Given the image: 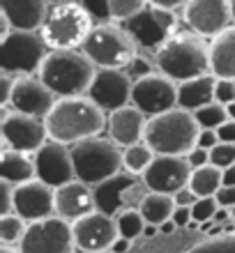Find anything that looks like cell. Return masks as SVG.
<instances>
[{"instance_id": "7402d4cb", "label": "cell", "mask_w": 235, "mask_h": 253, "mask_svg": "<svg viewBox=\"0 0 235 253\" xmlns=\"http://www.w3.org/2000/svg\"><path fill=\"white\" fill-rule=\"evenodd\" d=\"M48 2L44 0H5L0 9L14 30L19 33H42L48 16Z\"/></svg>"}, {"instance_id": "ab89813d", "label": "cell", "mask_w": 235, "mask_h": 253, "mask_svg": "<svg viewBox=\"0 0 235 253\" xmlns=\"http://www.w3.org/2000/svg\"><path fill=\"white\" fill-rule=\"evenodd\" d=\"M125 72H127L129 79L136 83V81H141V79H145V76H150V74H155V69H152V65H150L143 55H139V58H136V60L125 69Z\"/></svg>"}, {"instance_id": "7dc6e473", "label": "cell", "mask_w": 235, "mask_h": 253, "mask_svg": "<svg viewBox=\"0 0 235 253\" xmlns=\"http://www.w3.org/2000/svg\"><path fill=\"white\" fill-rule=\"evenodd\" d=\"M217 136H219V143L235 145V120H229L226 125L219 126V129H217Z\"/></svg>"}, {"instance_id": "44dd1931", "label": "cell", "mask_w": 235, "mask_h": 253, "mask_svg": "<svg viewBox=\"0 0 235 253\" xmlns=\"http://www.w3.org/2000/svg\"><path fill=\"white\" fill-rule=\"evenodd\" d=\"M148 118L139 111L136 106L120 108L115 113L108 115L106 120V133L115 145L122 150L134 147L139 143H145V131H148Z\"/></svg>"}, {"instance_id": "9a60e30c", "label": "cell", "mask_w": 235, "mask_h": 253, "mask_svg": "<svg viewBox=\"0 0 235 253\" xmlns=\"http://www.w3.org/2000/svg\"><path fill=\"white\" fill-rule=\"evenodd\" d=\"M72 228H74L76 249L81 253L111 251V247L120 240V230H118L115 216H108V214L99 212V210L90 214V216H86V219L72 223Z\"/></svg>"}, {"instance_id": "f5cc1de1", "label": "cell", "mask_w": 235, "mask_h": 253, "mask_svg": "<svg viewBox=\"0 0 235 253\" xmlns=\"http://www.w3.org/2000/svg\"><path fill=\"white\" fill-rule=\"evenodd\" d=\"M157 233H159V228L152 226V223H148V226H145V233H143V235H145V237H155Z\"/></svg>"}, {"instance_id": "b9f144b4", "label": "cell", "mask_w": 235, "mask_h": 253, "mask_svg": "<svg viewBox=\"0 0 235 253\" xmlns=\"http://www.w3.org/2000/svg\"><path fill=\"white\" fill-rule=\"evenodd\" d=\"M185 159H187V164H189V168H191V170H198V168L210 166V152H208V150H203V147H194V150H191Z\"/></svg>"}, {"instance_id": "8fae6325", "label": "cell", "mask_w": 235, "mask_h": 253, "mask_svg": "<svg viewBox=\"0 0 235 253\" xmlns=\"http://www.w3.org/2000/svg\"><path fill=\"white\" fill-rule=\"evenodd\" d=\"M182 21L191 28V33L203 40H217L229 28H233L231 2L226 0H189L182 9Z\"/></svg>"}, {"instance_id": "3957f363", "label": "cell", "mask_w": 235, "mask_h": 253, "mask_svg": "<svg viewBox=\"0 0 235 253\" xmlns=\"http://www.w3.org/2000/svg\"><path fill=\"white\" fill-rule=\"evenodd\" d=\"M97 72L83 51H51L40 69V79L58 99H74L88 97Z\"/></svg>"}, {"instance_id": "6da1fadb", "label": "cell", "mask_w": 235, "mask_h": 253, "mask_svg": "<svg viewBox=\"0 0 235 253\" xmlns=\"http://www.w3.org/2000/svg\"><path fill=\"white\" fill-rule=\"evenodd\" d=\"M106 120L108 115L90 97H74V99H58L55 108L44 122L48 140L74 147L86 140L99 138L106 131Z\"/></svg>"}, {"instance_id": "836d02e7", "label": "cell", "mask_w": 235, "mask_h": 253, "mask_svg": "<svg viewBox=\"0 0 235 253\" xmlns=\"http://www.w3.org/2000/svg\"><path fill=\"white\" fill-rule=\"evenodd\" d=\"M217 210H219V203L215 198H198L194 207H191V216H194V223L203 226V223H208V221L215 219Z\"/></svg>"}, {"instance_id": "6f0895ef", "label": "cell", "mask_w": 235, "mask_h": 253, "mask_svg": "<svg viewBox=\"0 0 235 253\" xmlns=\"http://www.w3.org/2000/svg\"><path fill=\"white\" fill-rule=\"evenodd\" d=\"M231 214H233V221H235V207H233V210H231Z\"/></svg>"}, {"instance_id": "277c9868", "label": "cell", "mask_w": 235, "mask_h": 253, "mask_svg": "<svg viewBox=\"0 0 235 253\" xmlns=\"http://www.w3.org/2000/svg\"><path fill=\"white\" fill-rule=\"evenodd\" d=\"M94 30V21L83 2H53L48 7L42 37L48 51H81Z\"/></svg>"}, {"instance_id": "91938a15", "label": "cell", "mask_w": 235, "mask_h": 253, "mask_svg": "<svg viewBox=\"0 0 235 253\" xmlns=\"http://www.w3.org/2000/svg\"><path fill=\"white\" fill-rule=\"evenodd\" d=\"M76 253H81V251H76Z\"/></svg>"}, {"instance_id": "603a6c76", "label": "cell", "mask_w": 235, "mask_h": 253, "mask_svg": "<svg viewBox=\"0 0 235 253\" xmlns=\"http://www.w3.org/2000/svg\"><path fill=\"white\" fill-rule=\"evenodd\" d=\"M0 180L9 182L12 187H23L37 180V164L35 157L16 150H2V159H0Z\"/></svg>"}, {"instance_id": "2e32d148", "label": "cell", "mask_w": 235, "mask_h": 253, "mask_svg": "<svg viewBox=\"0 0 235 253\" xmlns=\"http://www.w3.org/2000/svg\"><path fill=\"white\" fill-rule=\"evenodd\" d=\"M37 164V180L48 184L51 189H60L65 184L76 182V168L72 159V147L48 140L40 152L35 154Z\"/></svg>"}, {"instance_id": "8992f818", "label": "cell", "mask_w": 235, "mask_h": 253, "mask_svg": "<svg viewBox=\"0 0 235 253\" xmlns=\"http://www.w3.org/2000/svg\"><path fill=\"white\" fill-rule=\"evenodd\" d=\"M122 150L111 138H93L72 147V159L76 168V180L88 187H101L125 170Z\"/></svg>"}, {"instance_id": "484cf974", "label": "cell", "mask_w": 235, "mask_h": 253, "mask_svg": "<svg viewBox=\"0 0 235 253\" xmlns=\"http://www.w3.org/2000/svg\"><path fill=\"white\" fill-rule=\"evenodd\" d=\"M210 62L215 79L235 81V26L210 42Z\"/></svg>"}, {"instance_id": "1f68e13d", "label": "cell", "mask_w": 235, "mask_h": 253, "mask_svg": "<svg viewBox=\"0 0 235 253\" xmlns=\"http://www.w3.org/2000/svg\"><path fill=\"white\" fill-rule=\"evenodd\" d=\"M148 2L145 0H108V9H111V19L118 26H125L127 21L136 19L139 14L145 12Z\"/></svg>"}, {"instance_id": "8d00e7d4", "label": "cell", "mask_w": 235, "mask_h": 253, "mask_svg": "<svg viewBox=\"0 0 235 253\" xmlns=\"http://www.w3.org/2000/svg\"><path fill=\"white\" fill-rule=\"evenodd\" d=\"M150 14L155 16V21L161 26V30H166L168 35H175V26H178V14L166 9V7L157 5V2H150Z\"/></svg>"}, {"instance_id": "7a4b0ae2", "label": "cell", "mask_w": 235, "mask_h": 253, "mask_svg": "<svg viewBox=\"0 0 235 253\" xmlns=\"http://www.w3.org/2000/svg\"><path fill=\"white\" fill-rule=\"evenodd\" d=\"M155 62L157 72L175 81L178 85L212 74L210 44L191 30H182L168 37L155 53Z\"/></svg>"}, {"instance_id": "e575fe53", "label": "cell", "mask_w": 235, "mask_h": 253, "mask_svg": "<svg viewBox=\"0 0 235 253\" xmlns=\"http://www.w3.org/2000/svg\"><path fill=\"white\" fill-rule=\"evenodd\" d=\"M210 164L217 168H222V170L235 166V145L219 143L215 150H210Z\"/></svg>"}, {"instance_id": "11a10c76", "label": "cell", "mask_w": 235, "mask_h": 253, "mask_svg": "<svg viewBox=\"0 0 235 253\" xmlns=\"http://www.w3.org/2000/svg\"><path fill=\"white\" fill-rule=\"evenodd\" d=\"M0 253H19V249H9V247H0Z\"/></svg>"}, {"instance_id": "f6af8a7d", "label": "cell", "mask_w": 235, "mask_h": 253, "mask_svg": "<svg viewBox=\"0 0 235 253\" xmlns=\"http://www.w3.org/2000/svg\"><path fill=\"white\" fill-rule=\"evenodd\" d=\"M173 198H175V205L178 207H194L196 203H198V196H196L189 187H185L182 191H178Z\"/></svg>"}, {"instance_id": "816d5d0a", "label": "cell", "mask_w": 235, "mask_h": 253, "mask_svg": "<svg viewBox=\"0 0 235 253\" xmlns=\"http://www.w3.org/2000/svg\"><path fill=\"white\" fill-rule=\"evenodd\" d=\"M175 230H178V226H175L173 221H166L164 226H159V233L161 235H171V233H175Z\"/></svg>"}, {"instance_id": "680465c9", "label": "cell", "mask_w": 235, "mask_h": 253, "mask_svg": "<svg viewBox=\"0 0 235 253\" xmlns=\"http://www.w3.org/2000/svg\"><path fill=\"white\" fill-rule=\"evenodd\" d=\"M99 253H113V251H99Z\"/></svg>"}, {"instance_id": "f907efd6", "label": "cell", "mask_w": 235, "mask_h": 253, "mask_svg": "<svg viewBox=\"0 0 235 253\" xmlns=\"http://www.w3.org/2000/svg\"><path fill=\"white\" fill-rule=\"evenodd\" d=\"M224 187H233L235 189V166L224 170Z\"/></svg>"}, {"instance_id": "e0dca14e", "label": "cell", "mask_w": 235, "mask_h": 253, "mask_svg": "<svg viewBox=\"0 0 235 253\" xmlns=\"http://www.w3.org/2000/svg\"><path fill=\"white\" fill-rule=\"evenodd\" d=\"M55 104H58V97L42 83L40 76L16 79L12 101H9L14 113H23V115H30V118L47 120L48 113L55 108Z\"/></svg>"}, {"instance_id": "f1b7e54d", "label": "cell", "mask_w": 235, "mask_h": 253, "mask_svg": "<svg viewBox=\"0 0 235 253\" xmlns=\"http://www.w3.org/2000/svg\"><path fill=\"white\" fill-rule=\"evenodd\" d=\"M155 157L157 154L150 150L148 143H139V145L125 150V154H122V164H125L127 175H145V170L152 166Z\"/></svg>"}, {"instance_id": "74e56055", "label": "cell", "mask_w": 235, "mask_h": 253, "mask_svg": "<svg viewBox=\"0 0 235 253\" xmlns=\"http://www.w3.org/2000/svg\"><path fill=\"white\" fill-rule=\"evenodd\" d=\"M215 101L217 104H222V106H231V104H235V81L217 79Z\"/></svg>"}, {"instance_id": "f35d334b", "label": "cell", "mask_w": 235, "mask_h": 253, "mask_svg": "<svg viewBox=\"0 0 235 253\" xmlns=\"http://www.w3.org/2000/svg\"><path fill=\"white\" fill-rule=\"evenodd\" d=\"M14 193H16V187L0 180V216L14 214Z\"/></svg>"}, {"instance_id": "83f0119b", "label": "cell", "mask_w": 235, "mask_h": 253, "mask_svg": "<svg viewBox=\"0 0 235 253\" xmlns=\"http://www.w3.org/2000/svg\"><path fill=\"white\" fill-rule=\"evenodd\" d=\"M222 187H224V170L212 166V164L194 170V173H191V180H189V189H191L198 198H215Z\"/></svg>"}, {"instance_id": "ac0fdd59", "label": "cell", "mask_w": 235, "mask_h": 253, "mask_svg": "<svg viewBox=\"0 0 235 253\" xmlns=\"http://www.w3.org/2000/svg\"><path fill=\"white\" fill-rule=\"evenodd\" d=\"M191 168L185 157H155L152 166L145 170L143 182L152 193H166L175 196L185 187H189L191 180Z\"/></svg>"}, {"instance_id": "cb8c5ba5", "label": "cell", "mask_w": 235, "mask_h": 253, "mask_svg": "<svg viewBox=\"0 0 235 253\" xmlns=\"http://www.w3.org/2000/svg\"><path fill=\"white\" fill-rule=\"evenodd\" d=\"M215 85L217 79L212 74L187 81V83H180L178 85V108L187 111V113H196L203 106L212 104L215 101Z\"/></svg>"}, {"instance_id": "f546056e", "label": "cell", "mask_w": 235, "mask_h": 253, "mask_svg": "<svg viewBox=\"0 0 235 253\" xmlns=\"http://www.w3.org/2000/svg\"><path fill=\"white\" fill-rule=\"evenodd\" d=\"M28 233V223L16 214H7L0 216V244L9 249H19V244L23 242Z\"/></svg>"}, {"instance_id": "d6a6232c", "label": "cell", "mask_w": 235, "mask_h": 253, "mask_svg": "<svg viewBox=\"0 0 235 253\" xmlns=\"http://www.w3.org/2000/svg\"><path fill=\"white\" fill-rule=\"evenodd\" d=\"M194 118H196V122H198L201 129H212V131H217L222 125L229 122V111H226V106L212 101L208 106H203L201 111H196Z\"/></svg>"}, {"instance_id": "5b68a950", "label": "cell", "mask_w": 235, "mask_h": 253, "mask_svg": "<svg viewBox=\"0 0 235 253\" xmlns=\"http://www.w3.org/2000/svg\"><path fill=\"white\" fill-rule=\"evenodd\" d=\"M198 133L201 126L194 113L175 108L148 122L145 143L157 157H187L198 143Z\"/></svg>"}, {"instance_id": "4316f807", "label": "cell", "mask_w": 235, "mask_h": 253, "mask_svg": "<svg viewBox=\"0 0 235 253\" xmlns=\"http://www.w3.org/2000/svg\"><path fill=\"white\" fill-rule=\"evenodd\" d=\"M175 210H178L175 198L173 196H166V193L150 191L148 196H145V200L141 203V214H143V219H145V223H152V226H157V228L173 219Z\"/></svg>"}, {"instance_id": "7c38bea8", "label": "cell", "mask_w": 235, "mask_h": 253, "mask_svg": "<svg viewBox=\"0 0 235 253\" xmlns=\"http://www.w3.org/2000/svg\"><path fill=\"white\" fill-rule=\"evenodd\" d=\"M150 189L145 182H136L129 175H118L106 184L94 189V198H97V210L108 216H118L125 210H141V203Z\"/></svg>"}, {"instance_id": "d4e9b609", "label": "cell", "mask_w": 235, "mask_h": 253, "mask_svg": "<svg viewBox=\"0 0 235 253\" xmlns=\"http://www.w3.org/2000/svg\"><path fill=\"white\" fill-rule=\"evenodd\" d=\"M125 30L134 37L139 48L141 46L143 48H155V53L159 51V46L168 40V37H173V35H168L166 30H161V26L155 21V16L150 14V2H148V7H145V12L125 23Z\"/></svg>"}, {"instance_id": "60d3db41", "label": "cell", "mask_w": 235, "mask_h": 253, "mask_svg": "<svg viewBox=\"0 0 235 253\" xmlns=\"http://www.w3.org/2000/svg\"><path fill=\"white\" fill-rule=\"evenodd\" d=\"M14 85H16V79L5 72H0V106H9Z\"/></svg>"}, {"instance_id": "7bdbcfd3", "label": "cell", "mask_w": 235, "mask_h": 253, "mask_svg": "<svg viewBox=\"0 0 235 253\" xmlns=\"http://www.w3.org/2000/svg\"><path fill=\"white\" fill-rule=\"evenodd\" d=\"M219 145V136H217V131H212V129H201V133H198V143H196V147H203V150H215V147Z\"/></svg>"}, {"instance_id": "d590c367", "label": "cell", "mask_w": 235, "mask_h": 253, "mask_svg": "<svg viewBox=\"0 0 235 253\" xmlns=\"http://www.w3.org/2000/svg\"><path fill=\"white\" fill-rule=\"evenodd\" d=\"M83 7H86L88 14L93 16L94 26H106V23H113V19H111V9H108V0H86Z\"/></svg>"}, {"instance_id": "c3c4849f", "label": "cell", "mask_w": 235, "mask_h": 253, "mask_svg": "<svg viewBox=\"0 0 235 253\" xmlns=\"http://www.w3.org/2000/svg\"><path fill=\"white\" fill-rule=\"evenodd\" d=\"M212 221H215V226H226V223H231V221H233V214H231V210H224V207H219Z\"/></svg>"}, {"instance_id": "30bf717a", "label": "cell", "mask_w": 235, "mask_h": 253, "mask_svg": "<svg viewBox=\"0 0 235 253\" xmlns=\"http://www.w3.org/2000/svg\"><path fill=\"white\" fill-rule=\"evenodd\" d=\"M19 253H76L74 228L58 216L30 223Z\"/></svg>"}, {"instance_id": "681fc988", "label": "cell", "mask_w": 235, "mask_h": 253, "mask_svg": "<svg viewBox=\"0 0 235 253\" xmlns=\"http://www.w3.org/2000/svg\"><path fill=\"white\" fill-rule=\"evenodd\" d=\"M129 249H132V242H129V240H122V237H120V240H118L113 247H111V251H113V253H127Z\"/></svg>"}, {"instance_id": "52a82bcc", "label": "cell", "mask_w": 235, "mask_h": 253, "mask_svg": "<svg viewBox=\"0 0 235 253\" xmlns=\"http://www.w3.org/2000/svg\"><path fill=\"white\" fill-rule=\"evenodd\" d=\"M81 51L90 58V62L97 69H120V72H125L139 58V44L125 30V26H118V23L94 26V30L90 33Z\"/></svg>"}, {"instance_id": "5bb4252c", "label": "cell", "mask_w": 235, "mask_h": 253, "mask_svg": "<svg viewBox=\"0 0 235 253\" xmlns=\"http://www.w3.org/2000/svg\"><path fill=\"white\" fill-rule=\"evenodd\" d=\"M0 131H2V150L9 147L23 154H37L48 143L47 122L23 113H14L5 125H0Z\"/></svg>"}, {"instance_id": "d6986e66", "label": "cell", "mask_w": 235, "mask_h": 253, "mask_svg": "<svg viewBox=\"0 0 235 253\" xmlns=\"http://www.w3.org/2000/svg\"><path fill=\"white\" fill-rule=\"evenodd\" d=\"M14 214L21 216L28 226L55 216V189L35 180L30 184L16 187L14 193Z\"/></svg>"}, {"instance_id": "4fadbf2b", "label": "cell", "mask_w": 235, "mask_h": 253, "mask_svg": "<svg viewBox=\"0 0 235 253\" xmlns=\"http://www.w3.org/2000/svg\"><path fill=\"white\" fill-rule=\"evenodd\" d=\"M132 92H134V81L129 79L127 72H120V69H99L88 97L104 113L111 115L115 111H120V108L132 106Z\"/></svg>"}, {"instance_id": "ffe728a7", "label": "cell", "mask_w": 235, "mask_h": 253, "mask_svg": "<svg viewBox=\"0 0 235 253\" xmlns=\"http://www.w3.org/2000/svg\"><path fill=\"white\" fill-rule=\"evenodd\" d=\"M94 212H97V198H94L93 187L76 180L72 184L55 189V216L58 219L76 223Z\"/></svg>"}, {"instance_id": "9c48e42d", "label": "cell", "mask_w": 235, "mask_h": 253, "mask_svg": "<svg viewBox=\"0 0 235 253\" xmlns=\"http://www.w3.org/2000/svg\"><path fill=\"white\" fill-rule=\"evenodd\" d=\"M132 106H136L148 120L178 108V83L155 72L145 79L136 81L132 92Z\"/></svg>"}, {"instance_id": "9f6ffc18", "label": "cell", "mask_w": 235, "mask_h": 253, "mask_svg": "<svg viewBox=\"0 0 235 253\" xmlns=\"http://www.w3.org/2000/svg\"><path fill=\"white\" fill-rule=\"evenodd\" d=\"M231 14H233V26H235V0L231 2Z\"/></svg>"}, {"instance_id": "ba28073f", "label": "cell", "mask_w": 235, "mask_h": 253, "mask_svg": "<svg viewBox=\"0 0 235 253\" xmlns=\"http://www.w3.org/2000/svg\"><path fill=\"white\" fill-rule=\"evenodd\" d=\"M51 53L42 33H19L14 30L5 42H0V72L14 79L40 76V69Z\"/></svg>"}, {"instance_id": "ee69618b", "label": "cell", "mask_w": 235, "mask_h": 253, "mask_svg": "<svg viewBox=\"0 0 235 253\" xmlns=\"http://www.w3.org/2000/svg\"><path fill=\"white\" fill-rule=\"evenodd\" d=\"M215 200L219 203V207H224V210H233L235 207V189L233 187H222L219 193L215 196Z\"/></svg>"}, {"instance_id": "4dcf8cb0", "label": "cell", "mask_w": 235, "mask_h": 253, "mask_svg": "<svg viewBox=\"0 0 235 253\" xmlns=\"http://www.w3.org/2000/svg\"><path fill=\"white\" fill-rule=\"evenodd\" d=\"M115 221H118V230H120V237L122 240H129L134 242L136 237H141L143 233H145V219H143L141 210H125V212H120L118 216H115Z\"/></svg>"}, {"instance_id": "bcb514c9", "label": "cell", "mask_w": 235, "mask_h": 253, "mask_svg": "<svg viewBox=\"0 0 235 253\" xmlns=\"http://www.w3.org/2000/svg\"><path fill=\"white\" fill-rule=\"evenodd\" d=\"M178 228H185V226H191L194 223V216H191V207H178L173 214V219H171Z\"/></svg>"}, {"instance_id": "db71d44e", "label": "cell", "mask_w": 235, "mask_h": 253, "mask_svg": "<svg viewBox=\"0 0 235 253\" xmlns=\"http://www.w3.org/2000/svg\"><path fill=\"white\" fill-rule=\"evenodd\" d=\"M226 111H229V120H235V104L226 106Z\"/></svg>"}]
</instances>
